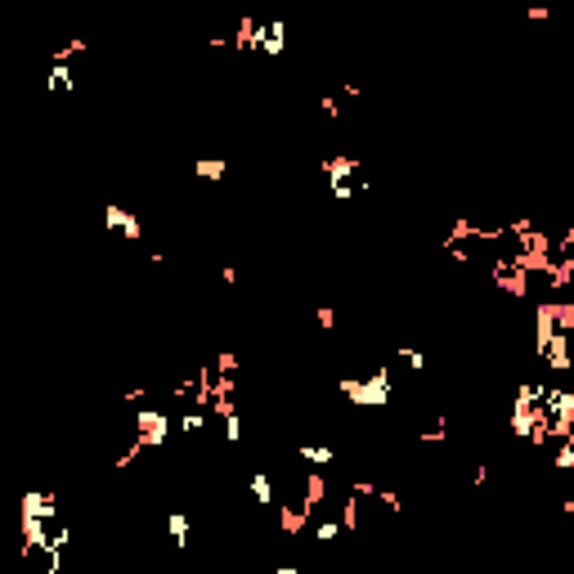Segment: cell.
Returning <instances> with one entry per match:
<instances>
[{
	"mask_svg": "<svg viewBox=\"0 0 574 574\" xmlns=\"http://www.w3.org/2000/svg\"><path fill=\"white\" fill-rule=\"evenodd\" d=\"M310 516H314V512L301 503V498H296V503H283V507H279V529H283L287 538H296L305 525H310Z\"/></svg>",
	"mask_w": 574,
	"mask_h": 574,
	"instance_id": "6da1fadb",
	"label": "cell"
},
{
	"mask_svg": "<svg viewBox=\"0 0 574 574\" xmlns=\"http://www.w3.org/2000/svg\"><path fill=\"white\" fill-rule=\"evenodd\" d=\"M72 86H77V77H72L68 63H50V72H45V90H50V94H72Z\"/></svg>",
	"mask_w": 574,
	"mask_h": 574,
	"instance_id": "7a4b0ae2",
	"label": "cell"
},
{
	"mask_svg": "<svg viewBox=\"0 0 574 574\" xmlns=\"http://www.w3.org/2000/svg\"><path fill=\"white\" fill-rule=\"evenodd\" d=\"M251 498H256V507H274L279 498H274V476L260 471V466H251Z\"/></svg>",
	"mask_w": 574,
	"mask_h": 574,
	"instance_id": "3957f363",
	"label": "cell"
},
{
	"mask_svg": "<svg viewBox=\"0 0 574 574\" xmlns=\"http://www.w3.org/2000/svg\"><path fill=\"white\" fill-rule=\"evenodd\" d=\"M296 458L323 471V466H332V462H337V449H332V444H301V449H296Z\"/></svg>",
	"mask_w": 574,
	"mask_h": 574,
	"instance_id": "277c9868",
	"label": "cell"
},
{
	"mask_svg": "<svg viewBox=\"0 0 574 574\" xmlns=\"http://www.w3.org/2000/svg\"><path fill=\"white\" fill-rule=\"evenodd\" d=\"M189 534H193V516L189 512H166V538H175V543L184 547Z\"/></svg>",
	"mask_w": 574,
	"mask_h": 574,
	"instance_id": "5b68a950",
	"label": "cell"
},
{
	"mask_svg": "<svg viewBox=\"0 0 574 574\" xmlns=\"http://www.w3.org/2000/svg\"><path fill=\"white\" fill-rule=\"evenodd\" d=\"M225 171H229L225 157H202V162H193V175L198 179H225Z\"/></svg>",
	"mask_w": 574,
	"mask_h": 574,
	"instance_id": "8992f818",
	"label": "cell"
},
{
	"mask_svg": "<svg viewBox=\"0 0 574 574\" xmlns=\"http://www.w3.org/2000/svg\"><path fill=\"white\" fill-rule=\"evenodd\" d=\"M395 359L409 368V373H427V355H422L418 346H395Z\"/></svg>",
	"mask_w": 574,
	"mask_h": 574,
	"instance_id": "52a82bcc",
	"label": "cell"
},
{
	"mask_svg": "<svg viewBox=\"0 0 574 574\" xmlns=\"http://www.w3.org/2000/svg\"><path fill=\"white\" fill-rule=\"evenodd\" d=\"M314 538H323V543H328V538H341V520H337V516L318 520V525H314Z\"/></svg>",
	"mask_w": 574,
	"mask_h": 574,
	"instance_id": "ba28073f",
	"label": "cell"
},
{
	"mask_svg": "<svg viewBox=\"0 0 574 574\" xmlns=\"http://www.w3.org/2000/svg\"><path fill=\"white\" fill-rule=\"evenodd\" d=\"M314 318H318V328H323V332H332V328H337V310H332V305H318Z\"/></svg>",
	"mask_w": 574,
	"mask_h": 574,
	"instance_id": "9c48e42d",
	"label": "cell"
},
{
	"mask_svg": "<svg viewBox=\"0 0 574 574\" xmlns=\"http://www.w3.org/2000/svg\"><path fill=\"white\" fill-rule=\"evenodd\" d=\"M350 494H355V498H377V485L373 480H355V485H350Z\"/></svg>",
	"mask_w": 574,
	"mask_h": 574,
	"instance_id": "30bf717a",
	"label": "cell"
},
{
	"mask_svg": "<svg viewBox=\"0 0 574 574\" xmlns=\"http://www.w3.org/2000/svg\"><path fill=\"white\" fill-rule=\"evenodd\" d=\"M525 14H529V23H547V18H552V9H547V5H529Z\"/></svg>",
	"mask_w": 574,
	"mask_h": 574,
	"instance_id": "8fae6325",
	"label": "cell"
},
{
	"mask_svg": "<svg viewBox=\"0 0 574 574\" xmlns=\"http://www.w3.org/2000/svg\"><path fill=\"white\" fill-rule=\"evenodd\" d=\"M471 485H476V489L489 485V466H476V471H471Z\"/></svg>",
	"mask_w": 574,
	"mask_h": 574,
	"instance_id": "7c38bea8",
	"label": "cell"
}]
</instances>
